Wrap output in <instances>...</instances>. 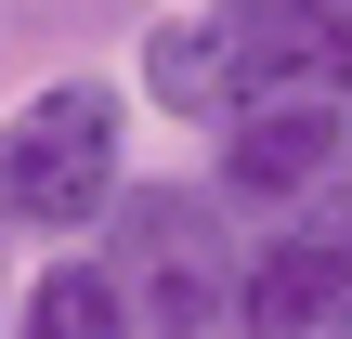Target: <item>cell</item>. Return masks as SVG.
Instances as JSON below:
<instances>
[{"instance_id":"obj_1","label":"cell","mask_w":352,"mask_h":339,"mask_svg":"<svg viewBox=\"0 0 352 339\" xmlns=\"http://www.w3.org/2000/svg\"><path fill=\"white\" fill-rule=\"evenodd\" d=\"M104 235H118V300H131V327L157 339H222L235 327V235H222V196H183V183H131V196H104Z\"/></svg>"},{"instance_id":"obj_2","label":"cell","mask_w":352,"mask_h":339,"mask_svg":"<svg viewBox=\"0 0 352 339\" xmlns=\"http://www.w3.org/2000/svg\"><path fill=\"white\" fill-rule=\"evenodd\" d=\"M118 196V91L52 78L0 118V235H78Z\"/></svg>"},{"instance_id":"obj_3","label":"cell","mask_w":352,"mask_h":339,"mask_svg":"<svg viewBox=\"0 0 352 339\" xmlns=\"http://www.w3.org/2000/svg\"><path fill=\"white\" fill-rule=\"evenodd\" d=\"M209 52H222V105H340L352 91V0H222Z\"/></svg>"},{"instance_id":"obj_4","label":"cell","mask_w":352,"mask_h":339,"mask_svg":"<svg viewBox=\"0 0 352 339\" xmlns=\"http://www.w3.org/2000/svg\"><path fill=\"white\" fill-rule=\"evenodd\" d=\"M235 339H352V196H300L287 235L235 274Z\"/></svg>"},{"instance_id":"obj_5","label":"cell","mask_w":352,"mask_h":339,"mask_svg":"<svg viewBox=\"0 0 352 339\" xmlns=\"http://www.w3.org/2000/svg\"><path fill=\"white\" fill-rule=\"evenodd\" d=\"M352 170L340 105H222V196L235 209H300Z\"/></svg>"},{"instance_id":"obj_6","label":"cell","mask_w":352,"mask_h":339,"mask_svg":"<svg viewBox=\"0 0 352 339\" xmlns=\"http://www.w3.org/2000/svg\"><path fill=\"white\" fill-rule=\"evenodd\" d=\"M0 339H131V300H118L104 261H52V274L13 300V327H0Z\"/></svg>"},{"instance_id":"obj_7","label":"cell","mask_w":352,"mask_h":339,"mask_svg":"<svg viewBox=\"0 0 352 339\" xmlns=\"http://www.w3.org/2000/svg\"><path fill=\"white\" fill-rule=\"evenodd\" d=\"M144 91L170 105V118H222V52H209V26H144Z\"/></svg>"}]
</instances>
